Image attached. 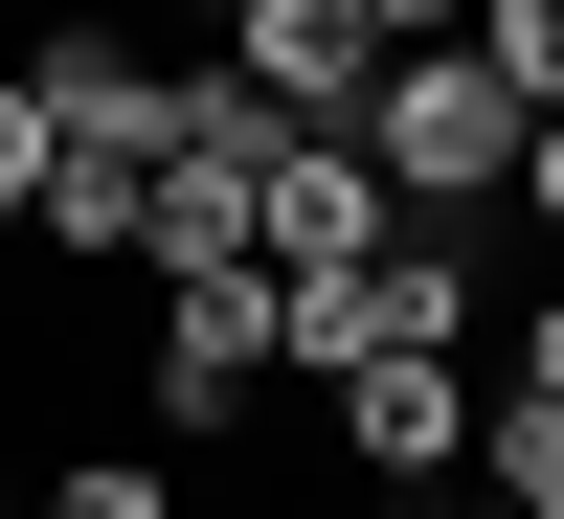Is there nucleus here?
<instances>
[{"instance_id":"nucleus-10","label":"nucleus","mask_w":564,"mask_h":519,"mask_svg":"<svg viewBox=\"0 0 564 519\" xmlns=\"http://www.w3.org/2000/svg\"><path fill=\"white\" fill-rule=\"evenodd\" d=\"M361 23H384V45H452V23H475V0H361Z\"/></svg>"},{"instance_id":"nucleus-2","label":"nucleus","mask_w":564,"mask_h":519,"mask_svg":"<svg viewBox=\"0 0 564 519\" xmlns=\"http://www.w3.org/2000/svg\"><path fill=\"white\" fill-rule=\"evenodd\" d=\"M361 68H384V23H361V0H249V23H226V90H249L271 136H339Z\"/></svg>"},{"instance_id":"nucleus-9","label":"nucleus","mask_w":564,"mask_h":519,"mask_svg":"<svg viewBox=\"0 0 564 519\" xmlns=\"http://www.w3.org/2000/svg\"><path fill=\"white\" fill-rule=\"evenodd\" d=\"M45 159H68V136H45V113H23V68H0V226L45 204Z\"/></svg>"},{"instance_id":"nucleus-5","label":"nucleus","mask_w":564,"mask_h":519,"mask_svg":"<svg viewBox=\"0 0 564 519\" xmlns=\"http://www.w3.org/2000/svg\"><path fill=\"white\" fill-rule=\"evenodd\" d=\"M384 249V181L339 159V136H271V181H249V271H361Z\"/></svg>"},{"instance_id":"nucleus-4","label":"nucleus","mask_w":564,"mask_h":519,"mask_svg":"<svg viewBox=\"0 0 564 519\" xmlns=\"http://www.w3.org/2000/svg\"><path fill=\"white\" fill-rule=\"evenodd\" d=\"M249 385H271V271H159V407L226 430Z\"/></svg>"},{"instance_id":"nucleus-8","label":"nucleus","mask_w":564,"mask_h":519,"mask_svg":"<svg viewBox=\"0 0 564 519\" xmlns=\"http://www.w3.org/2000/svg\"><path fill=\"white\" fill-rule=\"evenodd\" d=\"M45 519H181V475H159V452H68V475H45Z\"/></svg>"},{"instance_id":"nucleus-13","label":"nucleus","mask_w":564,"mask_h":519,"mask_svg":"<svg viewBox=\"0 0 564 519\" xmlns=\"http://www.w3.org/2000/svg\"><path fill=\"white\" fill-rule=\"evenodd\" d=\"M204 23H249V0H204Z\"/></svg>"},{"instance_id":"nucleus-6","label":"nucleus","mask_w":564,"mask_h":519,"mask_svg":"<svg viewBox=\"0 0 564 519\" xmlns=\"http://www.w3.org/2000/svg\"><path fill=\"white\" fill-rule=\"evenodd\" d=\"M45 249H90V271H135V226H159V181H135V159H45Z\"/></svg>"},{"instance_id":"nucleus-12","label":"nucleus","mask_w":564,"mask_h":519,"mask_svg":"<svg viewBox=\"0 0 564 519\" xmlns=\"http://www.w3.org/2000/svg\"><path fill=\"white\" fill-rule=\"evenodd\" d=\"M497 519H564V497H497Z\"/></svg>"},{"instance_id":"nucleus-11","label":"nucleus","mask_w":564,"mask_h":519,"mask_svg":"<svg viewBox=\"0 0 564 519\" xmlns=\"http://www.w3.org/2000/svg\"><path fill=\"white\" fill-rule=\"evenodd\" d=\"M520 204H542V226H564V113H542V136H520Z\"/></svg>"},{"instance_id":"nucleus-7","label":"nucleus","mask_w":564,"mask_h":519,"mask_svg":"<svg viewBox=\"0 0 564 519\" xmlns=\"http://www.w3.org/2000/svg\"><path fill=\"white\" fill-rule=\"evenodd\" d=\"M452 45H475V68L520 90V113H564V0H475V23H452Z\"/></svg>"},{"instance_id":"nucleus-3","label":"nucleus","mask_w":564,"mask_h":519,"mask_svg":"<svg viewBox=\"0 0 564 519\" xmlns=\"http://www.w3.org/2000/svg\"><path fill=\"white\" fill-rule=\"evenodd\" d=\"M316 407H339V475H475V361H339V385H316Z\"/></svg>"},{"instance_id":"nucleus-14","label":"nucleus","mask_w":564,"mask_h":519,"mask_svg":"<svg viewBox=\"0 0 564 519\" xmlns=\"http://www.w3.org/2000/svg\"><path fill=\"white\" fill-rule=\"evenodd\" d=\"M0 519H23V475H0Z\"/></svg>"},{"instance_id":"nucleus-1","label":"nucleus","mask_w":564,"mask_h":519,"mask_svg":"<svg viewBox=\"0 0 564 519\" xmlns=\"http://www.w3.org/2000/svg\"><path fill=\"white\" fill-rule=\"evenodd\" d=\"M520 136H542V113L475 68V45H384V68H361V113H339V159L384 181L406 226H452V204H497V181H520Z\"/></svg>"}]
</instances>
